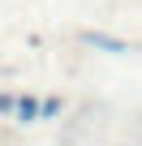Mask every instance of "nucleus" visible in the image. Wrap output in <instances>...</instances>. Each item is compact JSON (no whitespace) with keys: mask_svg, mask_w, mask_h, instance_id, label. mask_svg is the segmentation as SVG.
<instances>
[{"mask_svg":"<svg viewBox=\"0 0 142 146\" xmlns=\"http://www.w3.org/2000/svg\"><path fill=\"white\" fill-rule=\"evenodd\" d=\"M86 43H95V47H108V52H129L121 39H108V35H86Z\"/></svg>","mask_w":142,"mask_h":146,"instance_id":"nucleus-1","label":"nucleus"},{"mask_svg":"<svg viewBox=\"0 0 142 146\" xmlns=\"http://www.w3.org/2000/svg\"><path fill=\"white\" fill-rule=\"evenodd\" d=\"M39 112H43V108H39L35 99H17V116H22V120H35Z\"/></svg>","mask_w":142,"mask_h":146,"instance_id":"nucleus-2","label":"nucleus"}]
</instances>
